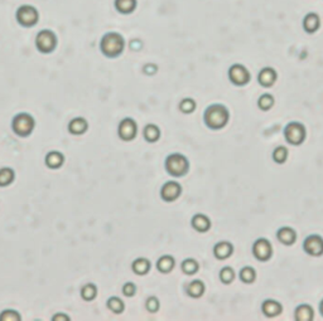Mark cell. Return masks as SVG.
<instances>
[{
	"mask_svg": "<svg viewBox=\"0 0 323 321\" xmlns=\"http://www.w3.org/2000/svg\"><path fill=\"white\" fill-rule=\"evenodd\" d=\"M135 293H137V286H135L133 282H128L122 286V294L128 297H131V296H134Z\"/></svg>",
	"mask_w": 323,
	"mask_h": 321,
	"instance_id": "cell-37",
	"label": "cell"
},
{
	"mask_svg": "<svg viewBox=\"0 0 323 321\" xmlns=\"http://www.w3.org/2000/svg\"><path fill=\"white\" fill-rule=\"evenodd\" d=\"M229 79L235 86H245L250 82V72L242 64H233L229 70Z\"/></svg>",
	"mask_w": 323,
	"mask_h": 321,
	"instance_id": "cell-8",
	"label": "cell"
},
{
	"mask_svg": "<svg viewBox=\"0 0 323 321\" xmlns=\"http://www.w3.org/2000/svg\"><path fill=\"white\" fill-rule=\"evenodd\" d=\"M321 28V18L317 13H308L303 18V29L308 34H313Z\"/></svg>",
	"mask_w": 323,
	"mask_h": 321,
	"instance_id": "cell-14",
	"label": "cell"
},
{
	"mask_svg": "<svg viewBox=\"0 0 323 321\" xmlns=\"http://www.w3.org/2000/svg\"><path fill=\"white\" fill-rule=\"evenodd\" d=\"M273 159L278 164H284L288 159V149L286 146H278L273 151Z\"/></svg>",
	"mask_w": 323,
	"mask_h": 321,
	"instance_id": "cell-31",
	"label": "cell"
},
{
	"mask_svg": "<svg viewBox=\"0 0 323 321\" xmlns=\"http://www.w3.org/2000/svg\"><path fill=\"white\" fill-rule=\"evenodd\" d=\"M262 310L266 318H275V316L282 314L283 306L280 302H278V301L268 298V300H265L264 302H263Z\"/></svg>",
	"mask_w": 323,
	"mask_h": 321,
	"instance_id": "cell-15",
	"label": "cell"
},
{
	"mask_svg": "<svg viewBox=\"0 0 323 321\" xmlns=\"http://www.w3.org/2000/svg\"><path fill=\"white\" fill-rule=\"evenodd\" d=\"M258 106H259L260 110L263 111H268L270 110L271 107L274 106V97L269 93H265V95L260 96L259 100H258Z\"/></svg>",
	"mask_w": 323,
	"mask_h": 321,
	"instance_id": "cell-33",
	"label": "cell"
},
{
	"mask_svg": "<svg viewBox=\"0 0 323 321\" xmlns=\"http://www.w3.org/2000/svg\"><path fill=\"white\" fill-rule=\"evenodd\" d=\"M52 320L53 321H59V320L66 321V320H70V318H68V316H66V315H62V314H57L56 316H53Z\"/></svg>",
	"mask_w": 323,
	"mask_h": 321,
	"instance_id": "cell-40",
	"label": "cell"
},
{
	"mask_svg": "<svg viewBox=\"0 0 323 321\" xmlns=\"http://www.w3.org/2000/svg\"><path fill=\"white\" fill-rule=\"evenodd\" d=\"M230 119V113L229 110L224 105L215 104L211 105L206 108L204 115L205 124L212 130H220V129L225 128Z\"/></svg>",
	"mask_w": 323,
	"mask_h": 321,
	"instance_id": "cell-1",
	"label": "cell"
},
{
	"mask_svg": "<svg viewBox=\"0 0 323 321\" xmlns=\"http://www.w3.org/2000/svg\"><path fill=\"white\" fill-rule=\"evenodd\" d=\"M144 137H146L149 142L157 141V140L160 137L159 128L153 124L147 125L146 128H144Z\"/></svg>",
	"mask_w": 323,
	"mask_h": 321,
	"instance_id": "cell-27",
	"label": "cell"
},
{
	"mask_svg": "<svg viewBox=\"0 0 323 321\" xmlns=\"http://www.w3.org/2000/svg\"><path fill=\"white\" fill-rule=\"evenodd\" d=\"M158 71V67L154 66V64H147V66H144V72L148 73V75H154L155 72Z\"/></svg>",
	"mask_w": 323,
	"mask_h": 321,
	"instance_id": "cell-39",
	"label": "cell"
},
{
	"mask_svg": "<svg viewBox=\"0 0 323 321\" xmlns=\"http://www.w3.org/2000/svg\"><path fill=\"white\" fill-rule=\"evenodd\" d=\"M64 157L59 151H51L47 154L46 157V165L51 169H59L63 165Z\"/></svg>",
	"mask_w": 323,
	"mask_h": 321,
	"instance_id": "cell-23",
	"label": "cell"
},
{
	"mask_svg": "<svg viewBox=\"0 0 323 321\" xmlns=\"http://www.w3.org/2000/svg\"><path fill=\"white\" fill-rule=\"evenodd\" d=\"M182 271L186 273V275H195L196 272L198 271L200 266H198V262L193 258H187L182 262V266H180Z\"/></svg>",
	"mask_w": 323,
	"mask_h": 321,
	"instance_id": "cell-28",
	"label": "cell"
},
{
	"mask_svg": "<svg viewBox=\"0 0 323 321\" xmlns=\"http://www.w3.org/2000/svg\"><path fill=\"white\" fill-rule=\"evenodd\" d=\"M97 295V289L93 284H86L81 289V297L85 301H91L96 297Z\"/></svg>",
	"mask_w": 323,
	"mask_h": 321,
	"instance_id": "cell-30",
	"label": "cell"
},
{
	"mask_svg": "<svg viewBox=\"0 0 323 321\" xmlns=\"http://www.w3.org/2000/svg\"><path fill=\"white\" fill-rule=\"evenodd\" d=\"M277 71L271 68V67H265V68H263V70L260 71L259 75H258V81H259V83L262 84L263 87H265V88H269V87L273 86V84L277 82Z\"/></svg>",
	"mask_w": 323,
	"mask_h": 321,
	"instance_id": "cell-13",
	"label": "cell"
},
{
	"mask_svg": "<svg viewBox=\"0 0 323 321\" xmlns=\"http://www.w3.org/2000/svg\"><path fill=\"white\" fill-rule=\"evenodd\" d=\"M277 238L280 243L286 244V246H292L294 242L297 241V233L291 227H283L278 231Z\"/></svg>",
	"mask_w": 323,
	"mask_h": 321,
	"instance_id": "cell-16",
	"label": "cell"
},
{
	"mask_svg": "<svg viewBox=\"0 0 323 321\" xmlns=\"http://www.w3.org/2000/svg\"><path fill=\"white\" fill-rule=\"evenodd\" d=\"M284 137L287 142L298 146L306 140V128L300 122H289L284 129Z\"/></svg>",
	"mask_w": 323,
	"mask_h": 321,
	"instance_id": "cell-7",
	"label": "cell"
},
{
	"mask_svg": "<svg viewBox=\"0 0 323 321\" xmlns=\"http://www.w3.org/2000/svg\"><path fill=\"white\" fill-rule=\"evenodd\" d=\"M179 110L183 113H191L196 110V102L193 99H183L179 104Z\"/></svg>",
	"mask_w": 323,
	"mask_h": 321,
	"instance_id": "cell-35",
	"label": "cell"
},
{
	"mask_svg": "<svg viewBox=\"0 0 323 321\" xmlns=\"http://www.w3.org/2000/svg\"><path fill=\"white\" fill-rule=\"evenodd\" d=\"M147 309L150 311V313H155V311H158V309H159V301H158L157 297H149L148 300H147Z\"/></svg>",
	"mask_w": 323,
	"mask_h": 321,
	"instance_id": "cell-38",
	"label": "cell"
},
{
	"mask_svg": "<svg viewBox=\"0 0 323 321\" xmlns=\"http://www.w3.org/2000/svg\"><path fill=\"white\" fill-rule=\"evenodd\" d=\"M21 315L15 310H5L0 314V321H21Z\"/></svg>",
	"mask_w": 323,
	"mask_h": 321,
	"instance_id": "cell-36",
	"label": "cell"
},
{
	"mask_svg": "<svg viewBox=\"0 0 323 321\" xmlns=\"http://www.w3.org/2000/svg\"><path fill=\"white\" fill-rule=\"evenodd\" d=\"M182 193V187L177 182H167L160 189V197L164 202H175Z\"/></svg>",
	"mask_w": 323,
	"mask_h": 321,
	"instance_id": "cell-12",
	"label": "cell"
},
{
	"mask_svg": "<svg viewBox=\"0 0 323 321\" xmlns=\"http://www.w3.org/2000/svg\"><path fill=\"white\" fill-rule=\"evenodd\" d=\"M294 318L297 321H312L315 319V311H313L311 305L302 304L295 309Z\"/></svg>",
	"mask_w": 323,
	"mask_h": 321,
	"instance_id": "cell-18",
	"label": "cell"
},
{
	"mask_svg": "<svg viewBox=\"0 0 323 321\" xmlns=\"http://www.w3.org/2000/svg\"><path fill=\"white\" fill-rule=\"evenodd\" d=\"M125 39L120 33L109 32L104 34L100 42V51L108 58H117L124 52Z\"/></svg>",
	"mask_w": 323,
	"mask_h": 321,
	"instance_id": "cell-2",
	"label": "cell"
},
{
	"mask_svg": "<svg viewBox=\"0 0 323 321\" xmlns=\"http://www.w3.org/2000/svg\"><path fill=\"white\" fill-rule=\"evenodd\" d=\"M137 131V122L133 119H130V117H126V119L122 120L119 125V129H117L119 137L121 140H124V141H131L133 139H135Z\"/></svg>",
	"mask_w": 323,
	"mask_h": 321,
	"instance_id": "cell-11",
	"label": "cell"
},
{
	"mask_svg": "<svg viewBox=\"0 0 323 321\" xmlns=\"http://www.w3.org/2000/svg\"><path fill=\"white\" fill-rule=\"evenodd\" d=\"M187 295L193 298L201 297L205 294V284L201 280H195L186 286Z\"/></svg>",
	"mask_w": 323,
	"mask_h": 321,
	"instance_id": "cell-22",
	"label": "cell"
},
{
	"mask_svg": "<svg viewBox=\"0 0 323 321\" xmlns=\"http://www.w3.org/2000/svg\"><path fill=\"white\" fill-rule=\"evenodd\" d=\"M108 307L113 313L121 314L122 311H124V309H125V305H124V302L121 301V298L114 296V297H110L108 300Z\"/></svg>",
	"mask_w": 323,
	"mask_h": 321,
	"instance_id": "cell-32",
	"label": "cell"
},
{
	"mask_svg": "<svg viewBox=\"0 0 323 321\" xmlns=\"http://www.w3.org/2000/svg\"><path fill=\"white\" fill-rule=\"evenodd\" d=\"M131 268L137 275H147L150 269V262L147 258H138L133 262Z\"/></svg>",
	"mask_w": 323,
	"mask_h": 321,
	"instance_id": "cell-25",
	"label": "cell"
},
{
	"mask_svg": "<svg viewBox=\"0 0 323 321\" xmlns=\"http://www.w3.org/2000/svg\"><path fill=\"white\" fill-rule=\"evenodd\" d=\"M88 128V124L84 117H76V119L71 120V122L68 124V131L73 135H82L86 133Z\"/></svg>",
	"mask_w": 323,
	"mask_h": 321,
	"instance_id": "cell-21",
	"label": "cell"
},
{
	"mask_svg": "<svg viewBox=\"0 0 323 321\" xmlns=\"http://www.w3.org/2000/svg\"><path fill=\"white\" fill-rule=\"evenodd\" d=\"M175 258H173L172 256H162L157 262V268L159 269L162 273H168V272H171L175 268Z\"/></svg>",
	"mask_w": 323,
	"mask_h": 321,
	"instance_id": "cell-24",
	"label": "cell"
},
{
	"mask_svg": "<svg viewBox=\"0 0 323 321\" xmlns=\"http://www.w3.org/2000/svg\"><path fill=\"white\" fill-rule=\"evenodd\" d=\"M234 252V246L230 242H218L213 247V255L217 260H226Z\"/></svg>",
	"mask_w": 323,
	"mask_h": 321,
	"instance_id": "cell-17",
	"label": "cell"
},
{
	"mask_svg": "<svg viewBox=\"0 0 323 321\" xmlns=\"http://www.w3.org/2000/svg\"><path fill=\"white\" fill-rule=\"evenodd\" d=\"M191 223H192L193 228H195L197 232H201V233H205V232H207L211 228L210 218L201 213L193 215L192 222Z\"/></svg>",
	"mask_w": 323,
	"mask_h": 321,
	"instance_id": "cell-19",
	"label": "cell"
},
{
	"mask_svg": "<svg viewBox=\"0 0 323 321\" xmlns=\"http://www.w3.org/2000/svg\"><path fill=\"white\" fill-rule=\"evenodd\" d=\"M220 280L224 282L225 285L231 284L234 280H235V272L231 267H224L220 272Z\"/></svg>",
	"mask_w": 323,
	"mask_h": 321,
	"instance_id": "cell-34",
	"label": "cell"
},
{
	"mask_svg": "<svg viewBox=\"0 0 323 321\" xmlns=\"http://www.w3.org/2000/svg\"><path fill=\"white\" fill-rule=\"evenodd\" d=\"M166 169L172 177H183L189 169L188 159L179 153L171 154L166 159Z\"/></svg>",
	"mask_w": 323,
	"mask_h": 321,
	"instance_id": "cell-3",
	"label": "cell"
},
{
	"mask_svg": "<svg viewBox=\"0 0 323 321\" xmlns=\"http://www.w3.org/2000/svg\"><path fill=\"white\" fill-rule=\"evenodd\" d=\"M255 278L256 271L253 267L246 266L244 267V268H241V271H240V280H241L242 282H245V284H253Z\"/></svg>",
	"mask_w": 323,
	"mask_h": 321,
	"instance_id": "cell-29",
	"label": "cell"
},
{
	"mask_svg": "<svg viewBox=\"0 0 323 321\" xmlns=\"http://www.w3.org/2000/svg\"><path fill=\"white\" fill-rule=\"evenodd\" d=\"M57 47V37L50 29H43L35 35V48L41 53H52Z\"/></svg>",
	"mask_w": 323,
	"mask_h": 321,
	"instance_id": "cell-6",
	"label": "cell"
},
{
	"mask_svg": "<svg viewBox=\"0 0 323 321\" xmlns=\"http://www.w3.org/2000/svg\"><path fill=\"white\" fill-rule=\"evenodd\" d=\"M303 249L307 255L320 257L323 255V238L318 235H311L304 240Z\"/></svg>",
	"mask_w": 323,
	"mask_h": 321,
	"instance_id": "cell-10",
	"label": "cell"
},
{
	"mask_svg": "<svg viewBox=\"0 0 323 321\" xmlns=\"http://www.w3.org/2000/svg\"><path fill=\"white\" fill-rule=\"evenodd\" d=\"M15 178V173L12 168L0 169V187H6L12 184Z\"/></svg>",
	"mask_w": 323,
	"mask_h": 321,
	"instance_id": "cell-26",
	"label": "cell"
},
{
	"mask_svg": "<svg viewBox=\"0 0 323 321\" xmlns=\"http://www.w3.org/2000/svg\"><path fill=\"white\" fill-rule=\"evenodd\" d=\"M253 255L258 261L266 262L273 256V247L266 238H259L253 244Z\"/></svg>",
	"mask_w": 323,
	"mask_h": 321,
	"instance_id": "cell-9",
	"label": "cell"
},
{
	"mask_svg": "<svg viewBox=\"0 0 323 321\" xmlns=\"http://www.w3.org/2000/svg\"><path fill=\"white\" fill-rule=\"evenodd\" d=\"M320 311H321V314H322V316H323V300L321 301V305H320Z\"/></svg>",
	"mask_w": 323,
	"mask_h": 321,
	"instance_id": "cell-41",
	"label": "cell"
},
{
	"mask_svg": "<svg viewBox=\"0 0 323 321\" xmlns=\"http://www.w3.org/2000/svg\"><path fill=\"white\" fill-rule=\"evenodd\" d=\"M13 131L17 134L18 136H22V137H26V136H29L33 133L35 128V121L33 119V116L29 113L22 112L18 113L13 119L12 124Z\"/></svg>",
	"mask_w": 323,
	"mask_h": 321,
	"instance_id": "cell-5",
	"label": "cell"
},
{
	"mask_svg": "<svg viewBox=\"0 0 323 321\" xmlns=\"http://www.w3.org/2000/svg\"><path fill=\"white\" fill-rule=\"evenodd\" d=\"M15 19L19 26L24 27V28H32L39 21V13L35 6L30 5V4H24L17 9Z\"/></svg>",
	"mask_w": 323,
	"mask_h": 321,
	"instance_id": "cell-4",
	"label": "cell"
},
{
	"mask_svg": "<svg viewBox=\"0 0 323 321\" xmlns=\"http://www.w3.org/2000/svg\"><path fill=\"white\" fill-rule=\"evenodd\" d=\"M137 0H115L114 6L120 14H131L137 9Z\"/></svg>",
	"mask_w": 323,
	"mask_h": 321,
	"instance_id": "cell-20",
	"label": "cell"
}]
</instances>
